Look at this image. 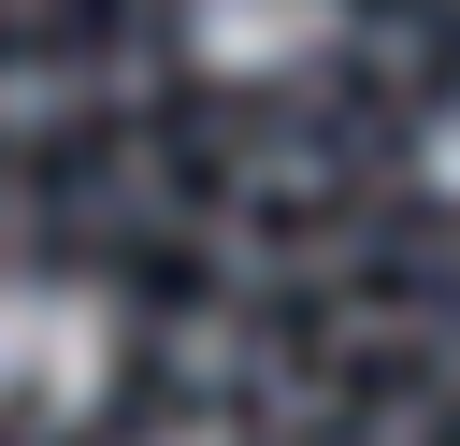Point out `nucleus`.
I'll return each mask as SVG.
<instances>
[{"label":"nucleus","mask_w":460,"mask_h":446,"mask_svg":"<svg viewBox=\"0 0 460 446\" xmlns=\"http://www.w3.org/2000/svg\"><path fill=\"white\" fill-rule=\"evenodd\" d=\"M115 374H129L115 288L14 259V273H0V432H14V446H58V432H86V417L115 403Z\"/></svg>","instance_id":"obj_1"},{"label":"nucleus","mask_w":460,"mask_h":446,"mask_svg":"<svg viewBox=\"0 0 460 446\" xmlns=\"http://www.w3.org/2000/svg\"><path fill=\"white\" fill-rule=\"evenodd\" d=\"M144 446H230V432H201V417H172V432H144Z\"/></svg>","instance_id":"obj_4"},{"label":"nucleus","mask_w":460,"mask_h":446,"mask_svg":"<svg viewBox=\"0 0 460 446\" xmlns=\"http://www.w3.org/2000/svg\"><path fill=\"white\" fill-rule=\"evenodd\" d=\"M417 173H431V187H446V201H460V86H446V101H431V129H417Z\"/></svg>","instance_id":"obj_3"},{"label":"nucleus","mask_w":460,"mask_h":446,"mask_svg":"<svg viewBox=\"0 0 460 446\" xmlns=\"http://www.w3.org/2000/svg\"><path fill=\"white\" fill-rule=\"evenodd\" d=\"M345 43V0H187V58L230 86H288Z\"/></svg>","instance_id":"obj_2"}]
</instances>
